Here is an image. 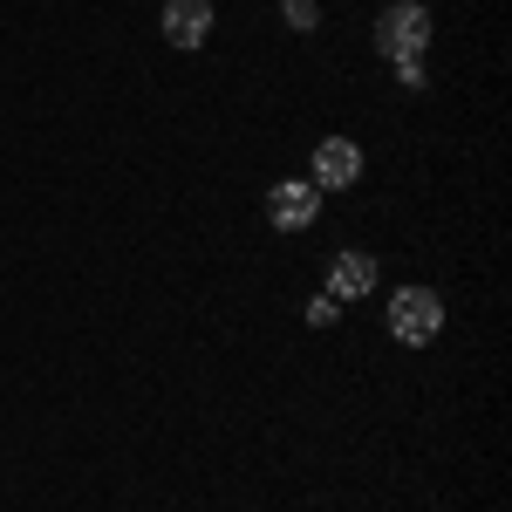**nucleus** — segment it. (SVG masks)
Masks as SVG:
<instances>
[{"label":"nucleus","instance_id":"f257e3e1","mask_svg":"<svg viewBox=\"0 0 512 512\" xmlns=\"http://www.w3.org/2000/svg\"><path fill=\"white\" fill-rule=\"evenodd\" d=\"M437 328H444V301H437L431 287H396L390 294V335L396 342L424 349V342H437Z\"/></svg>","mask_w":512,"mask_h":512},{"label":"nucleus","instance_id":"0eeeda50","mask_svg":"<svg viewBox=\"0 0 512 512\" xmlns=\"http://www.w3.org/2000/svg\"><path fill=\"white\" fill-rule=\"evenodd\" d=\"M308 321H315V328H335V321H342V301H335V294H315V301H308Z\"/></svg>","mask_w":512,"mask_h":512},{"label":"nucleus","instance_id":"7ed1b4c3","mask_svg":"<svg viewBox=\"0 0 512 512\" xmlns=\"http://www.w3.org/2000/svg\"><path fill=\"white\" fill-rule=\"evenodd\" d=\"M267 219H274L280 233H308V226L321 219V192L308 185V178H287V185L267 192Z\"/></svg>","mask_w":512,"mask_h":512},{"label":"nucleus","instance_id":"f03ea898","mask_svg":"<svg viewBox=\"0 0 512 512\" xmlns=\"http://www.w3.org/2000/svg\"><path fill=\"white\" fill-rule=\"evenodd\" d=\"M424 41H431V14H424L417 0H396V7H383V21H376V48H383L390 62L424 55Z\"/></svg>","mask_w":512,"mask_h":512},{"label":"nucleus","instance_id":"6e6552de","mask_svg":"<svg viewBox=\"0 0 512 512\" xmlns=\"http://www.w3.org/2000/svg\"><path fill=\"white\" fill-rule=\"evenodd\" d=\"M396 82H403L410 96H424V55H410V62H396Z\"/></svg>","mask_w":512,"mask_h":512},{"label":"nucleus","instance_id":"423d86ee","mask_svg":"<svg viewBox=\"0 0 512 512\" xmlns=\"http://www.w3.org/2000/svg\"><path fill=\"white\" fill-rule=\"evenodd\" d=\"M369 287H376V260H369V253H335L328 294H335V301H362Z\"/></svg>","mask_w":512,"mask_h":512},{"label":"nucleus","instance_id":"1a4fd4ad","mask_svg":"<svg viewBox=\"0 0 512 512\" xmlns=\"http://www.w3.org/2000/svg\"><path fill=\"white\" fill-rule=\"evenodd\" d=\"M280 7H287V21H294V28H315V21H321L315 0H280Z\"/></svg>","mask_w":512,"mask_h":512},{"label":"nucleus","instance_id":"20e7f679","mask_svg":"<svg viewBox=\"0 0 512 512\" xmlns=\"http://www.w3.org/2000/svg\"><path fill=\"white\" fill-rule=\"evenodd\" d=\"M355 178H362V144H355V137H321L315 192H342V185H355Z\"/></svg>","mask_w":512,"mask_h":512},{"label":"nucleus","instance_id":"39448f33","mask_svg":"<svg viewBox=\"0 0 512 512\" xmlns=\"http://www.w3.org/2000/svg\"><path fill=\"white\" fill-rule=\"evenodd\" d=\"M212 35V0H164V41L171 48H198Z\"/></svg>","mask_w":512,"mask_h":512}]
</instances>
